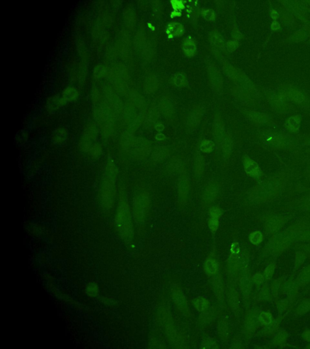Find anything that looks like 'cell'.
Masks as SVG:
<instances>
[{"label":"cell","instance_id":"6da1fadb","mask_svg":"<svg viewBox=\"0 0 310 349\" xmlns=\"http://www.w3.org/2000/svg\"><path fill=\"white\" fill-rule=\"evenodd\" d=\"M116 223L122 238L125 240L131 239L133 233L132 223L128 210L125 204H121L118 207L116 216Z\"/></svg>","mask_w":310,"mask_h":349},{"label":"cell","instance_id":"7a4b0ae2","mask_svg":"<svg viewBox=\"0 0 310 349\" xmlns=\"http://www.w3.org/2000/svg\"><path fill=\"white\" fill-rule=\"evenodd\" d=\"M243 164L245 170L248 175L251 176H259L260 175L261 172L258 164L250 158H244Z\"/></svg>","mask_w":310,"mask_h":349},{"label":"cell","instance_id":"3957f363","mask_svg":"<svg viewBox=\"0 0 310 349\" xmlns=\"http://www.w3.org/2000/svg\"><path fill=\"white\" fill-rule=\"evenodd\" d=\"M204 270L206 274L209 276L216 274L218 270L217 262L213 259H208L204 265Z\"/></svg>","mask_w":310,"mask_h":349},{"label":"cell","instance_id":"277c9868","mask_svg":"<svg viewBox=\"0 0 310 349\" xmlns=\"http://www.w3.org/2000/svg\"><path fill=\"white\" fill-rule=\"evenodd\" d=\"M193 304L199 312H204L208 307L209 302L207 299L201 297L195 299L193 301Z\"/></svg>","mask_w":310,"mask_h":349},{"label":"cell","instance_id":"5b68a950","mask_svg":"<svg viewBox=\"0 0 310 349\" xmlns=\"http://www.w3.org/2000/svg\"><path fill=\"white\" fill-rule=\"evenodd\" d=\"M184 30L183 27L177 23H173L171 24L169 26L168 28V32L169 34H173V35H181L184 34Z\"/></svg>","mask_w":310,"mask_h":349},{"label":"cell","instance_id":"8992f818","mask_svg":"<svg viewBox=\"0 0 310 349\" xmlns=\"http://www.w3.org/2000/svg\"><path fill=\"white\" fill-rule=\"evenodd\" d=\"M200 149L201 152L204 153H210L214 149V144L210 140H205L201 143Z\"/></svg>","mask_w":310,"mask_h":349},{"label":"cell","instance_id":"52a82bcc","mask_svg":"<svg viewBox=\"0 0 310 349\" xmlns=\"http://www.w3.org/2000/svg\"><path fill=\"white\" fill-rule=\"evenodd\" d=\"M249 239L252 244L255 245L259 244L262 241L263 236L260 232L256 231L251 233L250 235Z\"/></svg>","mask_w":310,"mask_h":349},{"label":"cell","instance_id":"ba28073f","mask_svg":"<svg viewBox=\"0 0 310 349\" xmlns=\"http://www.w3.org/2000/svg\"><path fill=\"white\" fill-rule=\"evenodd\" d=\"M184 50L187 55H193L196 50V47L194 43L191 40L187 41L184 44Z\"/></svg>","mask_w":310,"mask_h":349},{"label":"cell","instance_id":"9c48e42d","mask_svg":"<svg viewBox=\"0 0 310 349\" xmlns=\"http://www.w3.org/2000/svg\"><path fill=\"white\" fill-rule=\"evenodd\" d=\"M272 316L270 313H262L260 314L259 320L260 321L265 325H268L271 322Z\"/></svg>","mask_w":310,"mask_h":349},{"label":"cell","instance_id":"30bf717a","mask_svg":"<svg viewBox=\"0 0 310 349\" xmlns=\"http://www.w3.org/2000/svg\"><path fill=\"white\" fill-rule=\"evenodd\" d=\"M210 215L211 218L219 219L222 215V211L221 209L217 207H213L210 209Z\"/></svg>","mask_w":310,"mask_h":349},{"label":"cell","instance_id":"8fae6325","mask_svg":"<svg viewBox=\"0 0 310 349\" xmlns=\"http://www.w3.org/2000/svg\"><path fill=\"white\" fill-rule=\"evenodd\" d=\"M186 75L184 73H179L174 78V83L177 86H181L186 83Z\"/></svg>","mask_w":310,"mask_h":349},{"label":"cell","instance_id":"7c38bea8","mask_svg":"<svg viewBox=\"0 0 310 349\" xmlns=\"http://www.w3.org/2000/svg\"><path fill=\"white\" fill-rule=\"evenodd\" d=\"M208 227L213 232H216L219 227V219L211 218L208 220Z\"/></svg>","mask_w":310,"mask_h":349},{"label":"cell","instance_id":"4fadbf2b","mask_svg":"<svg viewBox=\"0 0 310 349\" xmlns=\"http://www.w3.org/2000/svg\"><path fill=\"white\" fill-rule=\"evenodd\" d=\"M87 293L91 297L96 296L98 293V289L97 285H94L93 284L88 285L87 289Z\"/></svg>","mask_w":310,"mask_h":349},{"label":"cell","instance_id":"5bb4252c","mask_svg":"<svg viewBox=\"0 0 310 349\" xmlns=\"http://www.w3.org/2000/svg\"><path fill=\"white\" fill-rule=\"evenodd\" d=\"M203 16L208 20H213L214 18V14L213 10L208 9L202 12Z\"/></svg>","mask_w":310,"mask_h":349},{"label":"cell","instance_id":"9a60e30c","mask_svg":"<svg viewBox=\"0 0 310 349\" xmlns=\"http://www.w3.org/2000/svg\"><path fill=\"white\" fill-rule=\"evenodd\" d=\"M274 271H275V267L273 265H270L265 269V274L267 276V277L270 278V277H272V275L274 273Z\"/></svg>","mask_w":310,"mask_h":349},{"label":"cell","instance_id":"2e32d148","mask_svg":"<svg viewBox=\"0 0 310 349\" xmlns=\"http://www.w3.org/2000/svg\"><path fill=\"white\" fill-rule=\"evenodd\" d=\"M231 253L233 254H237L239 252L240 250V248H239V245L238 243L236 242V243H233L232 245H231V247L230 249Z\"/></svg>","mask_w":310,"mask_h":349},{"label":"cell","instance_id":"e0dca14e","mask_svg":"<svg viewBox=\"0 0 310 349\" xmlns=\"http://www.w3.org/2000/svg\"><path fill=\"white\" fill-rule=\"evenodd\" d=\"M253 280H254V281H255V282L260 284V283H262V282H263L264 278H263V277L261 274H260V273H256V274H255V275L253 276Z\"/></svg>","mask_w":310,"mask_h":349},{"label":"cell","instance_id":"ac0fdd59","mask_svg":"<svg viewBox=\"0 0 310 349\" xmlns=\"http://www.w3.org/2000/svg\"><path fill=\"white\" fill-rule=\"evenodd\" d=\"M173 6L175 9L177 10H179L181 9L184 8V6L182 3L181 1H173Z\"/></svg>","mask_w":310,"mask_h":349},{"label":"cell","instance_id":"d6986e66","mask_svg":"<svg viewBox=\"0 0 310 349\" xmlns=\"http://www.w3.org/2000/svg\"><path fill=\"white\" fill-rule=\"evenodd\" d=\"M299 123V121L297 120L296 118H292L289 121V124H290V126L292 129H294L296 127H297Z\"/></svg>","mask_w":310,"mask_h":349},{"label":"cell","instance_id":"ffe728a7","mask_svg":"<svg viewBox=\"0 0 310 349\" xmlns=\"http://www.w3.org/2000/svg\"><path fill=\"white\" fill-rule=\"evenodd\" d=\"M236 43L235 42H233V41L228 42V43H227V47H228V49L230 51H233L235 50L236 48Z\"/></svg>","mask_w":310,"mask_h":349},{"label":"cell","instance_id":"44dd1931","mask_svg":"<svg viewBox=\"0 0 310 349\" xmlns=\"http://www.w3.org/2000/svg\"><path fill=\"white\" fill-rule=\"evenodd\" d=\"M304 338L305 340L310 342V331L305 332L304 333Z\"/></svg>","mask_w":310,"mask_h":349},{"label":"cell","instance_id":"7402d4cb","mask_svg":"<svg viewBox=\"0 0 310 349\" xmlns=\"http://www.w3.org/2000/svg\"><path fill=\"white\" fill-rule=\"evenodd\" d=\"M156 138H157V140H161H161H163L165 138V137H164V135H162V134H158V135H157Z\"/></svg>","mask_w":310,"mask_h":349},{"label":"cell","instance_id":"603a6c76","mask_svg":"<svg viewBox=\"0 0 310 349\" xmlns=\"http://www.w3.org/2000/svg\"><path fill=\"white\" fill-rule=\"evenodd\" d=\"M156 130H157V131H159V132H161V131H162V130L164 129V126H163L162 125H157V126H156Z\"/></svg>","mask_w":310,"mask_h":349}]
</instances>
